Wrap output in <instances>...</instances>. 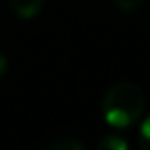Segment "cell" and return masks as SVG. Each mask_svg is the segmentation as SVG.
I'll list each match as a JSON object with an SVG mask.
<instances>
[{
    "label": "cell",
    "instance_id": "cell-1",
    "mask_svg": "<svg viewBox=\"0 0 150 150\" xmlns=\"http://www.w3.org/2000/svg\"><path fill=\"white\" fill-rule=\"evenodd\" d=\"M144 112V93L137 84L118 82L103 97V116L112 127L133 125Z\"/></svg>",
    "mask_w": 150,
    "mask_h": 150
},
{
    "label": "cell",
    "instance_id": "cell-2",
    "mask_svg": "<svg viewBox=\"0 0 150 150\" xmlns=\"http://www.w3.org/2000/svg\"><path fill=\"white\" fill-rule=\"evenodd\" d=\"M8 6L11 8L17 17L21 19H33L44 8V0H8Z\"/></svg>",
    "mask_w": 150,
    "mask_h": 150
},
{
    "label": "cell",
    "instance_id": "cell-3",
    "mask_svg": "<svg viewBox=\"0 0 150 150\" xmlns=\"http://www.w3.org/2000/svg\"><path fill=\"white\" fill-rule=\"evenodd\" d=\"M97 150H129L127 141L120 135H106L97 144Z\"/></svg>",
    "mask_w": 150,
    "mask_h": 150
},
{
    "label": "cell",
    "instance_id": "cell-4",
    "mask_svg": "<svg viewBox=\"0 0 150 150\" xmlns=\"http://www.w3.org/2000/svg\"><path fill=\"white\" fill-rule=\"evenodd\" d=\"M50 150H86L84 144L72 135H63L59 137L57 141L51 143V148Z\"/></svg>",
    "mask_w": 150,
    "mask_h": 150
},
{
    "label": "cell",
    "instance_id": "cell-5",
    "mask_svg": "<svg viewBox=\"0 0 150 150\" xmlns=\"http://www.w3.org/2000/svg\"><path fill=\"white\" fill-rule=\"evenodd\" d=\"M139 148L150 150V116L143 122V125L139 129Z\"/></svg>",
    "mask_w": 150,
    "mask_h": 150
},
{
    "label": "cell",
    "instance_id": "cell-6",
    "mask_svg": "<svg viewBox=\"0 0 150 150\" xmlns=\"http://www.w3.org/2000/svg\"><path fill=\"white\" fill-rule=\"evenodd\" d=\"M144 4V0H114V6L124 13H133Z\"/></svg>",
    "mask_w": 150,
    "mask_h": 150
},
{
    "label": "cell",
    "instance_id": "cell-7",
    "mask_svg": "<svg viewBox=\"0 0 150 150\" xmlns=\"http://www.w3.org/2000/svg\"><path fill=\"white\" fill-rule=\"evenodd\" d=\"M6 70H8V59L4 57L2 53H0V76H2V74L6 72Z\"/></svg>",
    "mask_w": 150,
    "mask_h": 150
}]
</instances>
